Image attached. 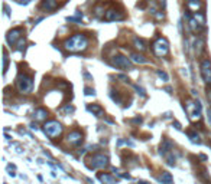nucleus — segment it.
I'll use <instances>...</instances> for the list:
<instances>
[{
    "instance_id": "f257e3e1",
    "label": "nucleus",
    "mask_w": 211,
    "mask_h": 184,
    "mask_svg": "<svg viewBox=\"0 0 211 184\" xmlns=\"http://www.w3.org/2000/svg\"><path fill=\"white\" fill-rule=\"evenodd\" d=\"M64 47H65V51H68L71 53L82 52V51H86L88 47V38L86 35H82V33H77V35L71 36L70 39H67L64 42Z\"/></svg>"
},
{
    "instance_id": "f03ea898",
    "label": "nucleus",
    "mask_w": 211,
    "mask_h": 184,
    "mask_svg": "<svg viewBox=\"0 0 211 184\" xmlns=\"http://www.w3.org/2000/svg\"><path fill=\"white\" fill-rule=\"evenodd\" d=\"M16 88L20 94H30L32 88H34V81L32 78L25 73H19L16 78Z\"/></svg>"
},
{
    "instance_id": "7ed1b4c3",
    "label": "nucleus",
    "mask_w": 211,
    "mask_h": 184,
    "mask_svg": "<svg viewBox=\"0 0 211 184\" xmlns=\"http://www.w3.org/2000/svg\"><path fill=\"white\" fill-rule=\"evenodd\" d=\"M152 51H153L155 56L163 58L169 53V42L165 38H158L152 45Z\"/></svg>"
},
{
    "instance_id": "20e7f679",
    "label": "nucleus",
    "mask_w": 211,
    "mask_h": 184,
    "mask_svg": "<svg viewBox=\"0 0 211 184\" xmlns=\"http://www.w3.org/2000/svg\"><path fill=\"white\" fill-rule=\"evenodd\" d=\"M109 165V157L106 154H101V152H97V154H93L90 158H88V167L93 168V170H97V168H104Z\"/></svg>"
},
{
    "instance_id": "39448f33",
    "label": "nucleus",
    "mask_w": 211,
    "mask_h": 184,
    "mask_svg": "<svg viewBox=\"0 0 211 184\" xmlns=\"http://www.w3.org/2000/svg\"><path fill=\"white\" fill-rule=\"evenodd\" d=\"M43 132L48 135L51 140H55L57 137H59L62 134V125L58 121H48L43 125Z\"/></svg>"
},
{
    "instance_id": "423d86ee",
    "label": "nucleus",
    "mask_w": 211,
    "mask_h": 184,
    "mask_svg": "<svg viewBox=\"0 0 211 184\" xmlns=\"http://www.w3.org/2000/svg\"><path fill=\"white\" fill-rule=\"evenodd\" d=\"M111 63H113L116 68H120V69H123V71H130V69H133L132 59L123 56V55H116V56H113Z\"/></svg>"
},
{
    "instance_id": "0eeeda50",
    "label": "nucleus",
    "mask_w": 211,
    "mask_h": 184,
    "mask_svg": "<svg viewBox=\"0 0 211 184\" xmlns=\"http://www.w3.org/2000/svg\"><path fill=\"white\" fill-rule=\"evenodd\" d=\"M201 76L204 82L211 85V61L210 59H204L201 62Z\"/></svg>"
},
{
    "instance_id": "6e6552de",
    "label": "nucleus",
    "mask_w": 211,
    "mask_h": 184,
    "mask_svg": "<svg viewBox=\"0 0 211 184\" xmlns=\"http://www.w3.org/2000/svg\"><path fill=\"white\" fill-rule=\"evenodd\" d=\"M22 33H23V30H22L20 28L12 29V30L6 35V40H7V43H9V45H14L18 40L22 39Z\"/></svg>"
},
{
    "instance_id": "1a4fd4ad",
    "label": "nucleus",
    "mask_w": 211,
    "mask_h": 184,
    "mask_svg": "<svg viewBox=\"0 0 211 184\" xmlns=\"http://www.w3.org/2000/svg\"><path fill=\"white\" fill-rule=\"evenodd\" d=\"M185 17H187V20H188V24H189V29H191V32L200 33V32H202V30H204V28H202L201 24L198 23L197 20L194 19V16H191L189 13H185Z\"/></svg>"
},
{
    "instance_id": "9d476101",
    "label": "nucleus",
    "mask_w": 211,
    "mask_h": 184,
    "mask_svg": "<svg viewBox=\"0 0 211 184\" xmlns=\"http://www.w3.org/2000/svg\"><path fill=\"white\" fill-rule=\"evenodd\" d=\"M121 19H125V14L121 13V12H117V10H114V9L107 10V12L104 13V20H107V22L121 20Z\"/></svg>"
},
{
    "instance_id": "9b49d317",
    "label": "nucleus",
    "mask_w": 211,
    "mask_h": 184,
    "mask_svg": "<svg viewBox=\"0 0 211 184\" xmlns=\"http://www.w3.org/2000/svg\"><path fill=\"white\" fill-rule=\"evenodd\" d=\"M67 141L71 144V145H80L82 142V134L80 131H71L70 134H68L67 137Z\"/></svg>"
},
{
    "instance_id": "f8f14e48",
    "label": "nucleus",
    "mask_w": 211,
    "mask_h": 184,
    "mask_svg": "<svg viewBox=\"0 0 211 184\" xmlns=\"http://www.w3.org/2000/svg\"><path fill=\"white\" fill-rule=\"evenodd\" d=\"M173 151V142L171 141V140H163L162 144H161V150H159V152H161V156H168L169 152Z\"/></svg>"
},
{
    "instance_id": "ddd939ff",
    "label": "nucleus",
    "mask_w": 211,
    "mask_h": 184,
    "mask_svg": "<svg viewBox=\"0 0 211 184\" xmlns=\"http://www.w3.org/2000/svg\"><path fill=\"white\" fill-rule=\"evenodd\" d=\"M57 7H58L57 0H42V3H41V9L46 10V12H54Z\"/></svg>"
},
{
    "instance_id": "4468645a",
    "label": "nucleus",
    "mask_w": 211,
    "mask_h": 184,
    "mask_svg": "<svg viewBox=\"0 0 211 184\" xmlns=\"http://www.w3.org/2000/svg\"><path fill=\"white\" fill-rule=\"evenodd\" d=\"M187 7L189 12H192V13H197V12H200V9L202 7V3L200 2V0H188L187 2Z\"/></svg>"
},
{
    "instance_id": "2eb2a0df",
    "label": "nucleus",
    "mask_w": 211,
    "mask_h": 184,
    "mask_svg": "<svg viewBox=\"0 0 211 184\" xmlns=\"http://www.w3.org/2000/svg\"><path fill=\"white\" fill-rule=\"evenodd\" d=\"M204 43H205V40H204V38H198L197 40H195V43H194V49H195V52H197L198 56H201L202 52H204Z\"/></svg>"
},
{
    "instance_id": "dca6fc26",
    "label": "nucleus",
    "mask_w": 211,
    "mask_h": 184,
    "mask_svg": "<svg viewBox=\"0 0 211 184\" xmlns=\"http://www.w3.org/2000/svg\"><path fill=\"white\" fill-rule=\"evenodd\" d=\"M46 117H48V112H46L45 109H42V108L35 109L34 118L36 119V121H45V119H46Z\"/></svg>"
},
{
    "instance_id": "f3484780",
    "label": "nucleus",
    "mask_w": 211,
    "mask_h": 184,
    "mask_svg": "<svg viewBox=\"0 0 211 184\" xmlns=\"http://www.w3.org/2000/svg\"><path fill=\"white\" fill-rule=\"evenodd\" d=\"M159 181L162 184H173L172 175H171V173H168V171H162V174L159 177Z\"/></svg>"
},
{
    "instance_id": "a211bd4d",
    "label": "nucleus",
    "mask_w": 211,
    "mask_h": 184,
    "mask_svg": "<svg viewBox=\"0 0 211 184\" xmlns=\"http://www.w3.org/2000/svg\"><path fill=\"white\" fill-rule=\"evenodd\" d=\"M87 109H88L90 112L94 114L96 117H103V115H104V111H103V108H101L100 105H88Z\"/></svg>"
},
{
    "instance_id": "6ab92c4d",
    "label": "nucleus",
    "mask_w": 211,
    "mask_h": 184,
    "mask_svg": "<svg viewBox=\"0 0 211 184\" xmlns=\"http://www.w3.org/2000/svg\"><path fill=\"white\" fill-rule=\"evenodd\" d=\"M133 45L134 47L137 49V51H140V52H143V51H146V43H145L143 39H139V38H134L133 39Z\"/></svg>"
},
{
    "instance_id": "aec40b11",
    "label": "nucleus",
    "mask_w": 211,
    "mask_h": 184,
    "mask_svg": "<svg viewBox=\"0 0 211 184\" xmlns=\"http://www.w3.org/2000/svg\"><path fill=\"white\" fill-rule=\"evenodd\" d=\"M98 180H100L103 184H116V180L109 174H100L98 175Z\"/></svg>"
},
{
    "instance_id": "412c9836",
    "label": "nucleus",
    "mask_w": 211,
    "mask_h": 184,
    "mask_svg": "<svg viewBox=\"0 0 211 184\" xmlns=\"http://www.w3.org/2000/svg\"><path fill=\"white\" fill-rule=\"evenodd\" d=\"M130 59H132V62H134V63H146V62H148V59L145 56H142V55H139V53H132V55H130Z\"/></svg>"
},
{
    "instance_id": "4be33fe9",
    "label": "nucleus",
    "mask_w": 211,
    "mask_h": 184,
    "mask_svg": "<svg viewBox=\"0 0 211 184\" xmlns=\"http://www.w3.org/2000/svg\"><path fill=\"white\" fill-rule=\"evenodd\" d=\"M188 137H189L191 142H194V144H201V138H200V135L195 131H188Z\"/></svg>"
},
{
    "instance_id": "5701e85b",
    "label": "nucleus",
    "mask_w": 211,
    "mask_h": 184,
    "mask_svg": "<svg viewBox=\"0 0 211 184\" xmlns=\"http://www.w3.org/2000/svg\"><path fill=\"white\" fill-rule=\"evenodd\" d=\"M156 73H158V76L161 78V79H162V82H168V81H169V76H168V73H166V72L158 71Z\"/></svg>"
},
{
    "instance_id": "b1692460",
    "label": "nucleus",
    "mask_w": 211,
    "mask_h": 184,
    "mask_svg": "<svg viewBox=\"0 0 211 184\" xmlns=\"http://www.w3.org/2000/svg\"><path fill=\"white\" fill-rule=\"evenodd\" d=\"M110 96H111V99H113V101H116L117 104H120V96H119V94H117L116 91H111V92H110Z\"/></svg>"
},
{
    "instance_id": "393cba45",
    "label": "nucleus",
    "mask_w": 211,
    "mask_h": 184,
    "mask_svg": "<svg viewBox=\"0 0 211 184\" xmlns=\"http://www.w3.org/2000/svg\"><path fill=\"white\" fill-rule=\"evenodd\" d=\"M7 71V53H6V51L3 52V72Z\"/></svg>"
},
{
    "instance_id": "a878e982",
    "label": "nucleus",
    "mask_w": 211,
    "mask_h": 184,
    "mask_svg": "<svg viewBox=\"0 0 211 184\" xmlns=\"http://www.w3.org/2000/svg\"><path fill=\"white\" fill-rule=\"evenodd\" d=\"M80 19H82V14H81V13H78L77 16H74V17H68V20H70V22H74V20H80Z\"/></svg>"
},
{
    "instance_id": "bb28decb",
    "label": "nucleus",
    "mask_w": 211,
    "mask_h": 184,
    "mask_svg": "<svg viewBox=\"0 0 211 184\" xmlns=\"http://www.w3.org/2000/svg\"><path fill=\"white\" fill-rule=\"evenodd\" d=\"M64 112H74V107H71V105H67V107L64 108Z\"/></svg>"
},
{
    "instance_id": "cd10ccee",
    "label": "nucleus",
    "mask_w": 211,
    "mask_h": 184,
    "mask_svg": "<svg viewBox=\"0 0 211 184\" xmlns=\"http://www.w3.org/2000/svg\"><path fill=\"white\" fill-rule=\"evenodd\" d=\"M96 94V91L91 89V88H86V95H94Z\"/></svg>"
},
{
    "instance_id": "c85d7f7f",
    "label": "nucleus",
    "mask_w": 211,
    "mask_h": 184,
    "mask_svg": "<svg viewBox=\"0 0 211 184\" xmlns=\"http://www.w3.org/2000/svg\"><path fill=\"white\" fill-rule=\"evenodd\" d=\"M207 98H208V102L211 104V88H208V89H207Z\"/></svg>"
},
{
    "instance_id": "c756f323",
    "label": "nucleus",
    "mask_w": 211,
    "mask_h": 184,
    "mask_svg": "<svg viewBox=\"0 0 211 184\" xmlns=\"http://www.w3.org/2000/svg\"><path fill=\"white\" fill-rule=\"evenodd\" d=\"M173 125H175V128H177V130H181V125H179V122H177V121H175V122H173Z\"/></svg>"
},
{
    "instance_id": "7c9ffc66",
    "label": "nucleus",
    "mask_w": 211,
    "mask_h": 184,
    "mask_svg": "<svg viewBox=\"0 0 211 184\" xmlns=\"http://www.w3.org/2000/svg\"><path fill=\"white\" fill-rule=\"evenodd\" d=\"M133 122H136V124H140V122H142V118H134V119H133Z\"/></svg>"
},
{
    "instance_id": "2f4dec72",
    "label": "nucleus",
    "mask_w": 211,
    "mask_h": 184,
    "mask_svg": "<svg viewBox=\"0 0 211 184\" xmlns=\"http://www.w3.org/2000/svg\"><path fill=\"white\" fill-rule=\"evenodd\" d=\"M29 2H30V0H22V2H20V5H28Z\"/></svg>"
},
{
    "instance_id": "473e14b6",
    "label": "nucleus",
    "mask_w": 211,
    "mask_h": 184,
    "mask_svg": "<svg viewBox=\"0 0 211 184\" xmlns=\"http://www.w3.org/2000/svg\"><path fill=\"white\" fill-rule=\"evenodd\" d=\"M159 5L162 6V7H165V0H159Z\"/></svg>"
},
{
    "instance_id": "72a5a7b5",
    "label": "nucleus",
    "mask_w": 211,
    "mask_h": 184,
    "mask_svg": "<svg viewBox=\"0 0 211 184\" xmlns=\"http://www.w3.org/2000/svg\"><path fill=\"white\" fill-rule=\"evenodd\" d=\"M208 119H210V122H211V109H208Z\"/></svg>"
},
{
    "instance_id": "f704fd0d",
    "label": "nucleus",
    "mask_w": 211,
    "mask_h": 184,
    "mask_svg": "<svg viewBox=\"0 0 211 184\" xmlns=\"http://www.w3.org/2000/svg\"><path fill=\"white\" fill-rule=\"evenodd\" d=\"M139 184H148L146 181H139Z\"/></svg>"
}]
</instances>
